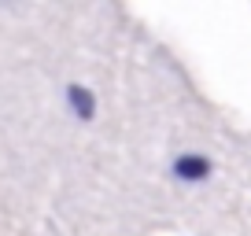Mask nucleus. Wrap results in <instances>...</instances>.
Masks as SVG:
<instances>
[{
    "label": "nucleus",
    "instance_id": "1",
    "mask_svg": "<svg viewBox=\"0 0 251 236\" xmlns=\"http://www.w3.org/2000/svg\"><path fill=\"white\" fill-rule=\"evenodd\" d=\"M174 173L185 177V181H203L207 173H211V163H207L203 155H181L177 163H174Z\"/></svg>",
    "mask_w": 251,
    "mask_h": 236
},
{
    "label": "nucleus",
    "instance_id": "2",
    "mask_svg": "<svg viewBox=\"0 0 251 236\" xmlns=\"http://www.w3.org/2000/svg\"><path fill=\"white\" fill-rule=\"evenodd\" d=\"M67 93H71V103H74V111H78V118H93L96 103H93V93H89V89H81V85H71Z\"/></svg>",
    "mask_w": 251,
    "mask_h": 236
}]
</instances>
